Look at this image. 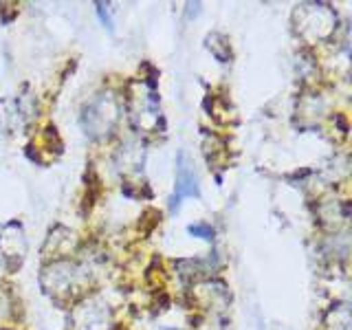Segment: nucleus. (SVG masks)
Returning a JSON list of instances; mask_svg holds the SVG:
<instances>
[{"mask_svg": "<svg viewBox=\"0 0 352 330\" xmlns=\"http://www.w3.org/2000/svg\"><path fill=\"white\" fill-rule=\"evenodd\" d=\"M97 7H99V16H102V22L108 29H113V18H110V11H104V3H97Z\"/></svg>", "mask_w": 352, "mask_h": 330, "instance_id": "4468645a", "label": "nucleus"}, {"mask_svg": "<svg viewBox=\"0 0 352 330\" xmlns=\"http://www.w3.org/2000/svg\"><path fill=\"white\" fill-rule=\"evenodd\" d=\"M192 293H194L196 304L203 306V315H223L225 317L227 306L231 302V293L223 282H218V280L198 282Z\"/></svg>", "mask_w": 352, "mask_h": 330, "instance_id": "423d86ee", "label": "nucleus"}, {"mask_svg": "<svg viewBox=\"0 0 352 330\" xmlns=\"http://www.w3.org/2000/svg\"><path fill=\"white\" fill-rule=\"evenodd\" d=\"M128 110L130 119L139 130L154 132L159 130L161 113H159V97L154 93V86L146 82H135L128 86Z\"/></svg>", "mask_w": 352, "mask_h": 330, "instance_id": "20e7f679", "label": "nucleus"}, {"mask_svg": "<svg viewBox=\"0 0 352 330\" xmlns=\"http://www.w3.org/2000/svg\"><path fill=\"white\" fill-rule=\"evenodd\" d=\"M192 196H198V176L192 168L190 157H187L185 152H181L179 159H176V190L170 203L172 212H176V209L181 207L183 198H192Z\"/></svg>", "mask_w": 352, "mask_h": 330, "instance_id": "6e6552de", "label": "nucleus"}, {"mask_svg": "<svg viewBox=\"0 0 352 330\" xmlns=\"http://www.w3.org/2000/svg\"><path fill=\"white\" fill-rule=\"evenodd\" d=\"M324 326H326V330H350V326H352L350 306L344 302L330 306L324 317Z\"/></svg>", "mask_w": 352, "mask_h": 330, "instance_id": "9b49d317", "label": "nucleus"}, {"mask_svg": "<svg viewBox=\"0 0 352 330\" xmlns=\"http://www.w3.org/2000/svg\"><path fill=\"white\" fill-rule=\"evenodd\" d=\"M86 280L84 269L80 264H75L71 260H53L51 264L42 269L40 284L47 295H51L58 302H69L71 297L80 293L82 284Z\"/></svg>", "mask_w": 352, "mask_h": 330, "instance_id": "f257e3e1", "label": "nucleus"}, {"mask_svg": "<svg viewBox=\"0 0 352 330\" xmlns=\"http://www.w3.org/2000/svg\"><path fill=\"white\" fill-rule=\"evenodd\" d=\"M0 253H3V260L11 271H16L22 260H25L27 238L25 229H22L18 220H11V223L3 225V229H0Z\"/></svg>", "mask_w": 352, "mask_h": 330, "instance_id": "0eeeda50", "label": "nucleus"}, {"mask_svg": "<svg viewBox=\"0 0 352 330\" xmlns=\"http://www.w3.org/2000/svg\"><path fill=\"white\" fill-rule=\"evenodd\" d=\"M293 25L297 36L306 42L328 40L337 29V14L322 3H304L293 11Z\"/></svg>", "mask_w": 352, "mask_h": 330, "instance_id": "f03ea898", "label": "nucleus"}, {"mask_svg": "<svg viewBox=\"0 0 352 330\" xmlns=\"http://www.w3.org/2000/svg\"><path fill=\"white\" fill-rule=\"evenodd\" d=\"M205 44L207 49L212 51V55L218 60L227 64L231 60V47H229V40L223 36V33H209V36L205 38Z\"/></svg>", "mask_w": 352, "mask_h": 330, "instance_id": "f8f14e48", "label": "nucleus"}, {"mask_svg": "<svg viewBox=\"0 0 352 330\" xmlns=\"http://www.w3.org/2000/svg\"><path fill=\"white\" fill-rule=\"evenodd\" d=\"M75 242V234L64 227H55L51 234L47 245H44V253H53V260H62V256L69 253V249Z\"/></svg>", "mask_w": 352, "mask_h": 330, "instance_id": "1a4fd4ad", "label": "nucleus"}, {"mask_svg": "<svg viewBox=\"0 0 352 330\" xmlns=\"http://www.w3.org/2000/svg\"><path fill=\"white\" fill-rule=\"evenodd\" d=\"M143 165V148L139 143H124L117 152V168L124 172H139Z\"/></svg>", "mask_w": 352, "mask_h": 330, "instance_id": "9d476101", "label": "nucleus"}, {"mask_svg": "<svg viewBox=\"0 0 352 330\" xmlns=\"http://www.w3.org/2000/svg\"><path fill=\"white\" fill-rule=\"evenodd\" d=\"M121 106L115 93H97L91 102L82 108V128L91 139H104L115 130L119 121Z\"/></svg>", "mask_w": 352, "mask_h": 330, "instance_id": "7ed1b4c3", "label": "nucleus"}, {"mask_svg": "<svg viewBox=\"0 0 352 330\" xmlns=\"http://www.w3.org/2000/svg\"><path fill=\"white\" fill-rule=\"evenodd\" d=\"M110 324V308L102 297H86L71 313L73 330H106Z\"/></svg>", "mask_w": 352, "mask_h": 330, "instance_id": "39448f33", "label": "nucleus"}, {"mask_svg": "<svg viewBox=\"0 0 352 330\" xmlns=\"http://www.w3.org/2000/svg\"><path fill=\"white\" fill-rule=\"evenodd\" d=\"M190 234L196 236V238H201V240H212L214 238V229L209 225H205V223H198V225L190 227Z\"/></svg>", "mask_w": 352, "mask_h": 330, "instance_id": "ddd939ff", "label": "nucleus"}]
</instances>
